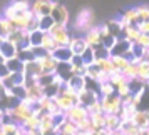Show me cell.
I'll return each instance as SVG.
<instances>
[{"instance_id":"obj_38","label":"cell","mask_w":149,"mask_h":135,"mask_svg":"<svg viewBox=\"0 0 149 135\" xmlns=\"http://www.w3.org/2000/svg\"><path fill=\"white\" fill-rule=\"evenodd\" d=\"M57 135H67V134H64V132H57Z\"/></svg>"},{"instance_id":"obj_37","label":"cell","mask_w":149,"mask_h":135,"mask_svg":"<svg viewBox=\"0 0 149 135\" xmlns=\"http://www.w3.org/2000/svg\"><path fill=\"white\" fill-rule=\"evenodd\" d=\"M137 135H149V127L148 128H139Z\"/></svg>"},{"instance_id":"obj_9","label":"cell","mask_w":149,"mask_h":135,"mask_svg":"<svg viewBox=\"0 0 149 135\" xmlns=\"http://www.w3.org/2000/svg\"><path fill=\"white\" fill-rule=\"evenodd\" d=\"M44 95V87H42L39 82H34V83H29L25 85V100L30 103V105H35L37 100Z\"/></svg>"},{"instance_id":"obj_14","label":"cell","mask_w":149,"mask_h":135,"mask_svg":"<svg viewBox=\"0 0 149 135\" xmlns=\"http://www.w3.org/2000/svg\"><path fill=\"white\" fill-rule=\"evenodd\" d=\"M129 50H131V43L127 40H124L122 37H119V39H116L114 45L109 48V54L111 55H124V54H127Z\"/></svg>"},{"instance_id":"obj_12","label":"cell","mask_w":149,"mask_h":135,"mask_svg":"<svg viewBox=\"0 0 149 135\" xmlns=\"http://www.w3.org/2000/svg\"><path fill=\"white\" fill-rule=\"evenodd\" d=\"M17 52H19V48L15 47L14 43H10L7 39H0V55H2V59H3V60L15 57Z\"/></svg>"},{"instance_id":"obj_34","label":"cell","mask_w":149,"mask_h":135,"mask_svg":"<svg viewBox=\"0 0 149 135\" xmlns=\"http://www.w3.org/2000/svg\"><path fill=\"white\" fill-rule=\"evenodd\" d=\"M136 28L141 32V34H149V20H139Z\"/></svg>"},{"instance_id":"obj_31","label":"cell","mask_w":149,"mask_h":135,"mask_svg":"<svg viewBox=\"0 0 149 135\" xmlns=\"http://www.w3.org/2000/svg\"><path fill=\"white\" fill-rule=\"evenodd\" d=\"M81 60H82V63H86V65L94 63V50H92V47H87L84 52H82Z\"/></svg>"},{"instance_id":"obj_19","label":"cell","mask_w":149,"mask_h":135,"mask_svg":"<svg viewBox=\"0 0 149 135\" xmlns=\"http://www.w3.org/2000/svg\"><path fill=\"white\" fill-rule=\"evenodd\" d=\"M55 127L59 128V132H64V134H67V135L79 134V130H77V123L67 120L65 117H64V118H62V122L59 123V125H55Z\"/></svg>"},{"instance_id":"obj_36","label":"cell","mask_w":149,"mask_h":135,"mask_svg":"<svg viewBox=\"0 0 149 135\" xmlns=\"http://www.w3.org/2000/svg\"><path fill=\"white\" fill-rule=\"evenodd\" d=\"M0 39H5V32H3V23H2V17H0Z\"/></svg>"},{"instance_id":"obj_6","label":"cell","mask_w":149,"mask_h":135,"mask_svg":"<svg viewBox=\"0 0 149 135\" xmlns=\"http://www.w3.org/2000/svg\"><path fill=\"white\" fill-rule=\"evenodd\" d=\"M64 117H65L67 120L74 122V123H79L81 120H84V118L89 117V110L84 107V105H81V103H74L69 110L64 112Z\"/></svg>"},{"instance_id":"obj_21","label":"cell","mask_w":149,"mask_h":135,"mask_svg":"<svg viewBox=\"0 0 149 135\" xmlns=\"http://www.w3.org/2000/svg\"><path fill=\"white\" fill-rule=\"evenodd\" d=\"M54 74H57L64 82H67L69 79L72 77V72H70V63H69V62H59Z\"/></svg>"},{"instance_id":"obj_24","label":"cell","mask_w":149,"mask_h":135,"mask_svg":"<svg viewBox=\"0 0 149 135\" xmlns=\"http://www.w3.org/2000/svg\"><path fill=\"white\" fill-rule=\"evenodd\" d=\"M104 128L107 130H116L119 128V123H121V118L119 115H114V114H104Z\"/></svg>"},{"instance_id":"obj_8","label":"cell","mask_w":149,"mask_h":135,"mask_svg":"<svg viewBox=\"0 0 149 135\" xmlns=\"http://www.w3.org/2000/svg\"><path fill=\"white\" fill-rule=\"evenodd\" d=\"M29 8H30V2H29V0H12L7 7L3 8V17H5V19H10L12 15L25 12Z\"/></svg>"},{"instance_id":"obj_7","label":"cell","mask_w":149,"mask_h":135,"mask_svg":"<svg viewBox=\"0 0 149 135\" xmlns=\"http://www.w3.org/2000/svg\"><path fill=\"white\" fill-rule=\"evenodd\" d=\"M52 3H54V0H34V2H30V12L34 14L35 19H40L44 15L50 14Z\"/></svg>"},{"instance_id":"obj_28","label":"cell","mask_w":149,"mask_h":135,"mask_svg":"<svg viewBox=\"0 0 149 135\" xmlns=\"http://www.w3.org/2000/svg\"><path fill=\"white\" fill-rule=\"evenodd\" d=\"M52 25H54V20L50 19V15H44L40 19H37V28L40 32H47Z\"/></svg>"},{"instance_id":"obj_25","label":"cell","mask_w":149,"mask_h":135,"mask_svg":"<svg viewBox=\"0 0 149 135\" xmlns=\"http://www.w3.org/2000/svg\"><path fill=\"white\" fill-rule=\"evenodd\" d=\"M5 65H7V68L10 70V74H14V72H24V62L15 55V57H12V59H7L5 60Z\"/></svg>"},{"instance_id":"obj_15","label":"cell","mask_w":149,"mask_h":135,"mask_svg":"<svg viewBox=\"0 0 149 135\" xmlns=\"http://www.w3.org/2000/svg\"><path fill=\"white\" fill-rule=\"evenodd\" d=\"M99 98V92H95V90H89V88H84L81 94H79V103L84 105V107L87 108L92 102H95Z\"/></svg>"},{"instance_id":"obj_22","label":"cell","mask_w":149,"mask_h":135,"mask_svg":"<svg viewBox=\"0 0 149 135\" xmlns=\"http://www.w3.org/2000/svg\"><path fill=\"white\" fill-rule=\"evenodd\" d=\"M136 67H137V80L148 83V80H149V62L141 60L139 63H136Z\"/></svg>"},{"instance_id":"obj_11","label":"cell","mask_w":149,"mask_h":135,"mask_svg":"<svg viewBox=\"0 0 149 135\" xmlns=\"http://www.w3.org/2000/svg\"><path fill=\"white\" fill-rule=\"evenodd\" d=\"M89 45L86 43L84 37L77 35V37H70V42H69V50L72 52V55H82V52L87 48Z\"/></svg>"},{"instance_id":"obj_13","label":"cell","mask_w":149,"mask_h":135,"mask_svg":"<svg viewBox=\"0 0 149 135\" xmlns=\"http://www.w3.org/2000/svg\"><path fill=\"white\" fill-rule=\"evenodd\" d=\"M119 23H121L122 27H127V25H132L136 27L137 25V22H139V17H137V12H136V7L134 8H127L124 14H122L121 19H117Z\"/></svg>"},{"instance_id":"obj_26","label":"cell","mask_w":149,"mask_h":135,"mask_svg":"<svg viewBox=\"0 0 149 135\" xmlns=\"http://www.w3.org/2000/svg\"><path fill=\"white\" fill-rule=\"evenodd\" d=\"M111 60H112V63H114V67L117 72H122L131 63V60H129L126 55H111Z\"/></svg>"},{"instance_id":"obj_5","label":"cell","mask_w":149,"mask_h":135,"mask_svg":"<svg viewBox=\"0 0 149 135\" xmlns=\"http://www.w3.org/2000/svg\"><path fill=\"white\" fill-rule=\"evenodd\" d=\"M35 62H37V65L40 68V75L54 74L55 68H57V63H59V62L54 59V55L49 54V52H45V54L42 55V57H39V59H35Z\"/></svg>"},{"instance_id":"obj_16","label":"cell","mask_w":149,"mask_h":135,"mask_svg":"<svg viewBox=\"0 0 149 135\" xmlns=\"http://www.w3.org/2000/svg\"><path fill=\"white\" fill-rule=\"evenodd\" d=\"M84 40L89 47H95V45H101V35H99V30H97V25H94L92 28H89L87 32H84Z\"/></svg>"},{"instance_id":"obj_17","label":"cell","mask_w":149,"mask_h":135,"mask_svg":"<svg viewBox=\"0 0 149 135\" xmlns=\"http://www.w3.org/2000/svg\"><path fill=\"white\" fill-rule=\"evenodd\" d=\"M65 85L69 88H72L75 94H81L82 90L86 88V77H82V75H72L67 82H65Z\"/></svg>"},{"instance_id":"obj_23","label":"cell","mask_w":149,"mask_h":135,"mask_svg":"<svg viewBox=\"0 0 149 135\" xmlns=\"http://www.w3.org/2000/svg\"><path fill=\"white\" fill-rule=\"evenodd\" d=\"M52 55L57 62H70L72 59V52L69 50V47H57L52 52Z\"/></svg>"},{"instance_id":"obj_30","label":"cell","mask_w":149,"mask_h":135,"mask_svg":"<svg viewBox=\"0 0 149 135\" xmlns=\"http://www.w3.org/2000/svg\"><path fill=\"white\" fill-rule=\"evenodd\" d=\"M97 92H99V97H104V95L114 94L116 90H114V87H112V83H109V80H107V82H102V83H99Z\"/></svg>"},{"instance_id":"obj_33","label":"cell","mask_w":149,"mask_h":135,"mask_svg":"<svg viewBox=\"0 0 149 135\" xmlns=\"http://www.w3.org/2000/svg\"><path fill=\"white\" fill-rule=\"evenodd\" d=\"M136 12H137L139 20H149V8H148V5H137V7H136Z\"/></svg>"},{"instance_id":"obj_4","label":"cell","mask_w":149,"mask_h":135,"mask_svg":"<svg viewBox=\"0 0 149 135\" xmlns=\"http://www.w3.org/2000/svg\"><path fill=\"white\" fill-rule=\"evenodd\" d=\"M49 15L54 20V23H59V25H67L69 23V10L65 8V5H62L61 2H55L54 0Z\"/></svg>"},{"instance_id":"obj_18","label":"cell","mask_w":149,"mask_h":135,"mask_svg":"<svg viewBox=\"0 0 149 135\" xmlns=\"http://www.w3.org/2000/svg\"><path fill=\"white\" fill-rule=\"evenodd\" d=\"M0 128H2V134L3 135H19L22 134V125L15 123V122L10 120H3L0 123Z\"/></svg>"},{"instance_id":"obj_20","label":"cell","mask_w":149,"mask_h":135,"mask_svg":"<svg viewBox=\"0 0 149 135\" xmlns=\"http://www.w3.org/2000/svg\"><path fill=\"white\" fill-rule=\"evenodd\" d=\"M39 47H40L44 52H49V54H52L55 48H57V43L54 42V39L50 37V34H49V32H44V34H42L40 45H39Z\"/></svg>"},{"instance_id":"obj_29","label":"cell","mask_w":149,"mask_h":135,"mask_svg":"<svg viewBox=\"0 0 149 135\" xmlns=\"http://www.w3.org/2000/svg\"><path fill=\"white\" fill-rule=\"evenodd\" d=\"M39 127V115H30L29 118L22 122V128H27V130H37Z\"/></svg>"},{"instance_id":"obj_1","label":"cell","mask_w":149,"mask_h":135,"mask_svg":"<svg viewBox=\"0 0 149 135\" xmlns=\"http://www.w3.org/2000/svg\"><path fill=\"white\" fill-rule=\"evenodd\" d=\"M50 37L54 39V42L57 43V47H69V42H70V32H69L67 25H59V23H54L52 27L47 30Z\"/></svg>"},{"instance_id":"obj_27","label":"cell","mask_w":149,"mask_h":135,"mask_svg":"<svg viewBox=\"0 0 149 135\" xmlns=\"http://www.w3.org/2000/svg\"><path fill=\"white\" fill-rule=\"evenodd\" d=\"M122 32H124V37H122V39H124V40H127L131 45L137 40V37H139V34H141V32H139L136 27H132V25L124 27V28H122Z\"/></svg>"},{"instance_id":"obj_35","label":"cell","mask_w":149,"mask_h":135,"mask_svg":"<svg viewBox=\"0 0 149 135\" xmlns=\"http://www.w3.org/2000/svg\"><path fill=\"white\" fill-rule=\"evenodd\" d=\"M8 75H10V70H8L7 65H5V60L0 62V80H5Z\"/></svg>"},{"instance_id":"obj_32","label":"cell","mask_w":149,"mask_h":135,"mask_svg":"<svg viewBox=\"0 0 149 135\" xmlns=\"http://www.w3.org/2000/svg\"><path fill=\"white\" fill-rule=\"evenodd\" d=\"M132 45H136V47H139V48H149V34H139L137 40Z\"/></svg>"},{"instance_id":"obj_10","label":"cell","mask_w":149,"mask_h":135,"mask_svg":"<svg viewBox=\"0 0 149 135\" xmlns=\"http://www.w3.org/2000/svg\"><path fill=\"white\" fill-rule=\"evenodd\" d=\"M129 122H132L136 127H139V128H148L149 127V114H148V110L136 108L134 112H132V115H131Z\"/></svg>"},{"instance_id":"obj_3","label":"cell","mask_w":149,"mask_h":135,"mask_svg":"<svg viewBox=\"0 0 149 135\" xmlns=\"http://www.w3.org/2000/svg\"><path fill=\"white\" fill-rule=\"evenodd\" d=\"M74 27L77 32H82V34L87 32L89 28H92L94 27V12L91 8H82L75 17Z\"/></svg>"},{"instance_id":"obj_2","label":"cell","mask_w":149,"mask_h":135,"mask_svg":"<svg viewBox=\"0 0 149 135\" xmlns=\"http://www.w3.org/2000/svg\"><path fill=\"white\" fill-rule=\"evenodd\" d=\"M101 100V107H102V114H114L117 115L121 112V107H122V102H121V97L116 94H111V95H104V97H99Z\"/></svg>"}]
</instances>
